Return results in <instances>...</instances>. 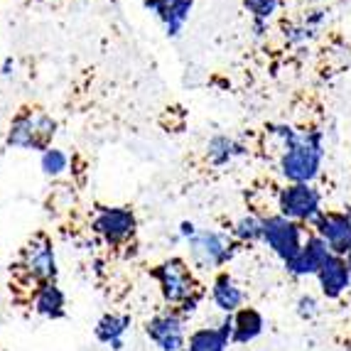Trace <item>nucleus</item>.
<instances>
[{
	"mask_svg": "<svg viewBox=\"0 0 351 351\" xmlns=\"http://www.w3.org/2000/svg\"><path fill=\"white\" fill-rule=\"evenodd\" d=\"M202 300H204V293L197 295V298H192V300H189V302H184L177 312H180L182 317H187V319H189V317H194V315H197V312H199Z\"/></svg>",
	"mask_w": 351,
	"mask_h": 351,
	"instance_id": "nucleus-24",
	"label": "nucleus"
},
{
	"mask_svg": "<svg viewBox=\"0 0 351 351\" xmlns=\"http://www.w3.org/2000/svg\"><path fill=\"white\" fill-rule=\"evenodd\" d=\"M59 130L57 118L40 108H23L18 116L10 121V128L5 135V145L12 150H32L45 152L52 147L54 135Z\"/></svg>",
	"mask_w": 351,
	"mask_h": 351,
	"instance_id": "nucleus-3",
	"label": "nucleus"
},
{
	"mask_svg": "<svg viewBox=\"0 0 351 351\" xmlns=\"http://www.w3.org/2000/svg\"><path fill=\"white\" fill-rule=\"evenodd\" d=\"M317 285L319 293L327 300H339L349 293L351 287V270L346 263V256H332L327 263L322 265V270L317 273Z\"/></svg>",
	"mask_w": 351,
	"mask_h": 351,
	"instance_id": "nucleus-14",
	"label": "nucleus"
},
{
	"mask_svg": "<svg viewBox=\"0 0 351 351\" xmlns=\"http://www.w3.org/2000/svg\"><path fill=\"white\" fill-rule=\"evenodd\" d=\"M209 300L221 312V317H231L246 307V290H243V285L231 273L221 270V273H217V276L211 278Z\"/></svg>",
	"mask_w": 351,
	"mask_h": 351,
	"instance_id": "nucleus-11",
	"label": "nucleus"
},
{
	"mask_svg": "<svg viewBox=\"0 0 351 351\" xmlns=\"http://www.w3.org/2000/svg\"><path fill=\"white\" fill-rule=\"evenodd\" d=\"M184 246H187L192 268L199 273H214V276L221 273V268H226L239 251V243L221 228H199Z\"/></svg>",
	"mask_w": 351,
	"mask_h": 351,
	"instance_id": "nucleus-4",
	"label": "nucleus"
},
{
	"mask_svg": "<svg viewBox=\"0 0 351 351\" xmlns=\"http://www.w3.org/2000/svg\"><path fill=\"white\" fill-rule=\"evenodd\" d=\"M346 263H349V270H351V251L346 253Z\"/></svg>",
	"mask_w": 351,
	"mask_h": 351,
	"instance_id": "nucleus-27",
	"label": "nucleus"
},
{
	"mask_svg": "<svg viewBox=\"0 0 351 351\" xmlns=\"http://www.w3.org/2000/svg\"><path fill=\"white\" fill-rule=\"evenodd\" d=\"M307 228L300 226L298 221H290L282 214H265L263 217V243L273 256L280 261L282 265H287L302 251L304 241H307Z\"/></svg>",
	"mask_w": 351,
	"mask_h": 351,
	"instance_id": "nucleus-7",
	"label": "nucleus"
},
{
	"mask_svg": "<svg viewBox=\"0 0 351 351\" xmlns=\"http://www.w3.org/2000/svg\"><path fill=\"white\" fill-rule=\"evenodd\" d=\"M243 155H248L246 143L239 141L236 135H226V133L211 135L204 147V158L211 167H226V165L241 160Z\"/></svg>",
	"mask_w": 351,
	"mask_h": 351,
	"instance_id": "nucleus-18",
	"label": "nucleus"
},
{
	"mask_svg": "<svg viewBox=\"0 0 351 351\" xmlns=\"http://www.w3.org/2000/svg\"><path fill=\"white\" fill-rule=\"evenodd\" d=\"M276 209L300 226L315 228V223L324 217L322 192L315 184H282L276 194Z\"/></svg>",
	"mask_w": 351,
	"mask_h": 351,
	"instance_id": "nucleus-6",
	"label": "nucleus"
},
{
	"mask_svg": "<svg viewBox=\"0 0 351 351\" xmlns=\"http://www.w3.org/2000/svg\"><path fill=\"white\" fill-rule=\"evenodd\" d=\"M241 3H243V8L251 15L256 35H263L265 29H268V23L280 10V0H241Z\"/></svg>",
	"mask_w": 351,
	"mask_h": 351,
	"instance_id": "nucleus-21",
	"label": "nucleus"
},
{
	"mask_svg": "<svg viewBox=\"0 0 351 351\" xmlns=\"http://www.w3.org/2000/svg\"><path fill=\"white\" fill-rule=\"evenodd\" d=\"M143 8L150 10L158 23L162 25L167 37H180L189 15H192L194 0H143Z\"/></svg>",
	"mask_w": 351,
	"mask_h": 351,
	"instance_id": "nucleus-13",
	"label": "nucleus"
},
{
	"mask_svg": "<svg viewBox=\"0 0 351 351\" xmlns=\"http://www.w3.org/2000/svg\"><path fill=\"white\" fill-rule=\"evenodd\" d=\"M332 256H334L332 248L312 231V234L307 236V241H304L302 251L285 265V270L293 278H317V273L322 270V265L327 263Z\"/></svg>",
	"mask_w": 351,
	"mask_h": 351,
	"instance_id": "nucleus-12",
	"label": "nucleus"
},
{
	"mask_svg": "<svg viewBox=\"0 0 351 351\" xmlns=\"http://www.w3.org/2000/svg\"><path fill=\"white\" fill-rule=\"evenodd\" d=\"M145 337L158 351H184L189 339L187 317H182L172 307L155 312L145 322Z\"/></svg>",
	"mask_w": 351,
	"mask_h": 351,
	"instance_id": "nucleus-9",
	"label": "nucleus"
},
{
	"mask_svg": "<svg viewBox=\"0 0 351 351\" xmlns=\"http://www.w3.org/2000/svg\"><path fill=\"white\" fill-rule=\"evenodd\" d=\"M265 332V317L256 307H243L231 315V341L234 344H251Z\"/></svg>",
	"mask_w": 351,
	"mask_h": 351,
	"instance_id": "nucleus-19",
	"label": "nucleus"
},
{
	"mask_svg": "<svg viewBox=\"0 0 351 351\" xmlns=\"http://www.w3.org/2000/svg\"><path fill=\"white\" fill-rule=\"evenodd\" d=\"M231 344V317H221L217 324H204L189 332L184 351H228Z\"/></svg>",
	"mask_w": 351,
	"mask_h": 351,
	"instance_id": "nucleus-15",
	"label": "nucleus"
},
{
	"mask_svg": "<svg viewBox=\"0 0 351 351\" xmlns=\"http://www.w3.org/2000/svg\"><path fill=\"white\" fill-rule=\"evenodd\" d=\"M265 135L278 147V175L285 184H315L327 155L322 130L273 123L265 128Z\"/></svg>",
	"mask_w": 351,
	"mask_h": 351,
	"instance_id": "nucleus-1",
	"label": "nucleus"
},
{
	"mask_svg": "<svg viewBox=\"0 0 351 351\" xmlns=\"http://www.w3.org/2000/svg\"><path fill=\"white\" fill-rule=\"evenodd\" d=\"M295 315H298L302 322H312V319H317V317L322 315V304H319V300H317L315 295L302 293L298 298V302H295Z\"/></svg>",
	"mask_w": 351,
	"mask_h": 351,
	"instance_id": "nucleus-23",
	"label": "nucleus"
},
{
	"mask_svg": "<svg viewBox=\"0 0 351 351\" xmlns=\"http://www.w3.org/2000/svg\"><path fill=\"white\" fill-rule=\"evenodd\" d=\"M152 280L158 285L162 302L167 307H172V310H180L184 302L202 295L197 270L192 268L189 261H184L180 256L165 258L162 263L155 265L152 268Z\"/></svg>",
	"mask_w": 351,
	"mask_h": 351,
	"instance_id": "nucleus-2",
	"label": "nucleus"
},
{
	"mask_svg": "<svg viewBox=\"0 0 351 351\" xmlns=\"http://www.w3.org/2000/svg\"><path fill=\"white\" fill-rule=\"evenodd\" d=\"M197 231H199V226H197L194 221H182L180 228H177V239H180L182 243H187V241L192 239Z\"/></svg>",
	"mask_w": 351,
	"mask_h": 351,
	"instance_id": "nucleus-25",
	"label": "nucleus"
},
{
	"mask_svg": "<svg viewBox=\"0 0 351 351\" xmlns=\"http://www.w3.org/2000/svg\"><path fill=\"white\" fill-rule=\"evenodd\" d=\"M12 71H15V62H12V59H5V62H3V74L10 76Z\"/></svg>",
	"mask_w": 351,
	"mask_h": 351,
	"instance_id": "nucleus-26",
	"label": "nucleus"
},
{
	"mask_svg": "<svg viewBox=\"0 0 351 351\" xmlns=\"http://www.w3.org/2000/svg\"><path fill=\"white\" fill-rule=\"evenodd\" d=\"M315 234L332 248L334 256H346L351 251V214L324 211V217L315 223Z\"/></svg>",
	"mask_w": 351,
	"mask_h": 351,
	"instance_id": "nucleus-10",
	"label": "nucleus"
},
{
	"mask_svg": "<svg viewBox=\"0 0 351 351\" xmlns=\"http://www.w3.org/2000/svg\"><path fill=\"white\" fill-rule=\"evenodd\" d=\"M18 273L29 285V290L45 282H57L59 278V261L54 241L47 234H37L27 241L18 258Z\"/></svg>",
	"mask_w": 351,
	"mask_h": 351,
	"instance_id": "nucleus-5",
	"label": "nucleus"
},
{
	"mask_svg": "<svg viewBox=\"0 0 351 351\" xmlns=\"http://www.w3.org/2000/svg\"><path fill=\"white\" fill-rule=\"evenodd\" d=\"M71 167V158L69 152L62 150V147H49L40 155V170L45 177L49 180H59V177H64Z\"/></svg>",
	"mask_w": 351,
	"mask_h": 351,
	"instance_id": "nucleus-22",
	"label": "nucleus"
},
{
	"mask_svg": "<svg viewBox=\"0 0 351 351\" xmlns=\"http://www.w3.org/2000/svg\"><path fill=\"white\" fill-rule=\"evenodd\" d=\"M29 307L45 319H62L66 315V293L59 282H45L29 290Z\"/></svg>",
	"mask_w": 351,
	"mask_h": 351,
	"instance_id": "nucleus-16",
	"label": "nucleus"
},
{
	"mask_svg": "<svg viewBox=\"0 0 351 351\" xmlns=\"http://www.w3.org/2000/svg\"><path fill=\"white\" fill-rule=\"evenodd\" d=\"M91 234L108 248H123L138 234V217L130 206H99L91 217Z\"/></svg>",
	"mask_w": 351,
	"mask_h": 351,
	"instance_id": "nucleus-8",
	"label": "nucleus"
},
{
	"mask_svg": "<svg viewBox=\"0 0 351 351\" xmlns=\"http://www.w3.org/2000/svg\"><path fill=\"white\" fill-rule=\"evenodd\" d=\"M228 234H231V239H234L239 246L261 243V241H263V217L256 214V211H246V214H241L239 219H234Z\"/></svg>",
	"mask_w": 351,
	"mask_h": 351,
	"instance_id": "nucleus-20",
	"label": "nucleus"
},
{
	"mask_svg": "<svg viewBox=\"0 0 351 351\" xmlns=\"http://www.w3.org/2000/svg\"><path fill=\"white\" fill-rule=\"evenodd\" d=\"M133 327L130 315L123 312H106L99 317V322L94 327V337L99 344L108 346L111 351H123L125 346V334Z\"/></svg>",
	"mask_w": 351,
	"mask_h": 351,
	"instance_id": "nucleus-17",
	"label": "nucleus"
}]
</instances>
